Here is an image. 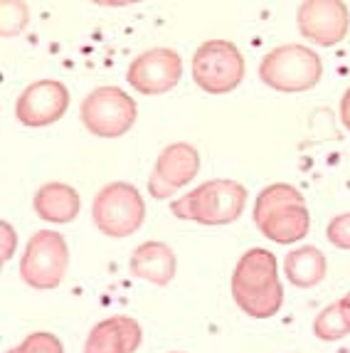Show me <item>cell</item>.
Listing matches in <instances>:
<instances>
[{"label": "cell", "instance_id": "obj_9", "mask_svg": "<svg viewBox=\"0 0 350 353\" xmlns=\"http://www.w3.org/2000/svg\"><path fill=\"white\" fill-rule=\"evenodd\" d=\"M183 77L181 54L170 48H153L138 54L126 70V82L146 97L165 94Z\"/></svg>", "mask_w": 350, "mask_h": 353}, {"label": "cell", "instance_id": "obj_6", "mask_svg": "<svg viewBox=\"0 0 350 353\" xmlns=\"http://www.w3.org/2000/svg\"><path fill=\"white\" fill-rule=\"evenodd\" d=\"M70 270L67 240L54 230H40L30 237L20 257V277L35 292L57 289Z\"/></svg>", "mask_w": 350, "mask_h": 353}, {"label": "cell", "instance_id": "obj_13", "mask_svg": "<svg viewBox=\"0 0 350 353\" xmlns=\"http://www.w3.org/2000/svg\"><path fill=\"white\" fill-rule=\"evenodd\" d=\"M143 341L141 324L131 316H111L94 326L84 343V353H136Z\"/></svg>", "mask_w": 350, "mask_h": 353}, {"label": "cell", "instance_id": "obj_5", "mask_svg": "<svg viewBox=\"0 0 350 353\" xmlns=\"http://www.w3.org/2000/svg\"><path fill=\"white\" fill-rule=\"evenodd\" d=\"M92 220L106 237H129L146 220V203L131 183H109L92 203Z\"/></svg>", "mask_w": 350, "mask_h": 353}, {"label": "cell", "instance_id": "obj_16", "mask_svg": "<svg viewBox=\"0 0 350 353\" xmlns=\"http://www.w3.org/2000/svg\"><path fill=\"white\" fill-rule=\"evenodd\" d=\"M328 272V259L313 245H304L296 248L294 252L286 254L284 259V274L286 279L298 289H313L326 279Z\"/></svg>", "mask_w": 350, "mask_h": 353}, {"label": "cell", "instance_id": "obj_14", "mask_svg": "<svg viewBox=\"0 0 350 353\" xmlns=\"http://www.w3.org/2000/svg\"><path fill=\"white\" fill-rule=\"evenodd\" d=\"M129 270L143 282L165 287L175 277V252L165 242H143L131 254Z\"/></svg>", "mask_w": 350, "mask_h": 353}, {"label": "cell", "instance_id": "obj_20", "mask_svg": "<svg viewBox=\"0 0 350 353\" xmlns=\"http://www.w3.org/2000/svg\"><path fill=\"white\" fill-rule=\"evenodd\" d=\"M0 230H3V262L10 259V254L15 252V245H18V235H15V230L10 228V223H0Z\"/></svg>", "mask_w": 350, "mask_h": 353}, {"label": "cell", "instance_id": "obj_17", "mask_svg": "<svg viewBox=\"0 0 350 353\" xmlns=\"http://www.w3.org/2000/svg\"><path fill=\"white\" fill-rule=\"evenodd\" d=\"M313 334L321 341H338L350 334V309L343 301H333L313 319Z\"/></svg>", "mask_w": 350, "mask_h": 353}, {"label": "cell", "instance_id": "obj_12", "mask_svg": "<svg viewBox=\"0 0 350 353\" xmlns=\"http://www.w3.org/2000/svg\"><path fill=\"white\" fill-rule=\"evenodd\" d=\"M70 109V89L57 79H40L23 89L15 101V117L30 129H42L65 117Z\"/></svg>", "mask_w": 350, "mask_h": 353}, {"label": "cell", "instance_id": "obj_7", "mask_svg": "<svg viewBox=\"0 0 350 353\" xmlns=\"http://www.w3.org/2000/svg\"><path fill=\"white\" fill-rule=\"evenodd\" d=\"M193 79L207 94H229L245 79V57L229 40H207L193 54Z\"/></svg>", "mask_w": 350, "mask_h": 353}, {"label": "cell", "instance_id": "obj_11", "mask_svg": "<svg viewBox=\"0 0 350 353\" xmlns=\"http://www.w3.org/2000/svg\"><path fill=\"white\" fill-rule=\"evenodd\" d=\"M296 25L309 42L318 48H333L348 35V6L340 0H306L298 6Z\"/></svg>", "mask_w": 350, "mask_h": 353}, {"label": "cell", "instance_id": "obj_10", "mask_svg": "<svg viewBox=\"0 0 350 353\" xmlns=\"http://www.w3.org/2000/svg\"><path fill=\"white\" fill-rule=\"evenodd\" d=\"M200 171V153L185 141L170 143L156 159L153 173L148 178V193L156 201H168L170 195L185 188Z\"/></svg>", "mask_w": 350, "mask_h": 353}, {"label": "cell", "instance_id": "obj_8", "mask_svg": "<svg viewBox=\"0 0 350 353\" xmlns=\"http://www.w3.org/2000/svg\"><path fill=\"white\" fill-rule=\"evenodd\" d=\"M136 101L119 87H99L87 94L79 106V117L87 131L99 139H119L136 124Z\"/></svg>", "mask_w": 350, "mask_h": 353}, {"label": "cell", "instance_id": "obj_3", "mask_svg": "<svg viewBox=\"0 0 350 353\" xmlns=\"http://www.w3.org/2000/svg\"><path fill=\"white\" fill-rule=\"evenodd\" d=\"M245 205L247 188L242 183L215 178L170 203V212L200 225H229L245 212Z\"/></svg>", "mask_w": 350, "mask_h": 353}, {"label": "cell", "instance_id": "obj_21", "mask_svg": "<svg viewBox=\"0 0 350 353\" xmlns=\"http://www.w3.org/2000/svg\"><path fill=\"white\" fill-rule=\"evenodd\" d=\"M340 121H343V126L350 131V87L343 94V99H340Z\"/></svg>", "mask_w": 350, "mask_h": 353}, {"label": "cell", "instance_id": "obj_2", "mask_svg": "<svg viewBox=\"0 0 350 353\" xmlns=\"http://www.w3.org/2000/svg\"><path fill=\"white\" fill-rule=\"evenodd\" d=\"M254 225L267 240L291 245L309 235L311 215L304 193L289 183H271L254 201Z\"/></svg>", "mask_w": 350, "mask_h": 353}, {"label": "cell", "instance_id": "obj_22", "mask_svg": "<svg viewBox=\"0 0 350 353\" xmlns=\"http://www.w3.org/2000/svg\"><path fill=\"white\" fill-rule=\"evenodd\" d=\"M340 301H343V304H345V306H348V309H350V292H348V294H345V296H343V299H340Z\"/></svg>", "mask_w": 350, "mask_h": 353}, {"label": "cell", "instance_id": "obj_4", "mask_svg": "<svg viewBox=\"0 0 350 353\" xmlns=\"http://www.w3.org/2000/svg\"><path fill=\"white\" fill-rule=\"evenodd\" d=\"M323 62L318 52L306 45H281L264 54L259 65V79L281 94L309 92L321 82Z\"/></svg>", "mask_w": 350, "mask_h": 353}, {"label": "cell", "instance_id": "obj_15", "mask_svg": "<svg viewBox=\"0 0 350 353\" xmlns=\"http://www.w3.org/2000/svg\"><path fill=\"white\" fill-rule=\"evenodd\" d=\"M32 208L45 223L67 225L82 210V198L67 183H45L32 198Z\"/></svg>", "mask_w": 350, "mask_h": 353}, {"label": "cell", "instance_id": "obj_23", "mask_svg": "<svg viewBox=\"0 0 350 353\" xmlns=\"http://www.w3.org/2000/svg\"><path fill=\"white\" fill-rule=\"evenodd\" d=\"M170 353H183V351H170Z\"/></svg>", "mask_w": 350, "mask_h": 353}, {"label": "cell", "instance_id": "obj_18", "mask_svg": "<svg viewBox=\"0 0 350 353\" xmlns=\"http://www.w3.org/2000/svg\"><path fill=\"white\" fill-rule=\"evenodd\" d=\"M6 353H65V348H62V341L54 334H50V331H35L20 346L10 348Z\"/></svg>", "mask_w": 350, "mask_h": 353}, {"label": "cell", "instance_id": "obj_1", "mask_svg": "<svg viewBox=\"0 0 350 353\" xmlns=\"http://www.w3.org/2000/svg\"><path fill=\"white\" fill-rule=\"evenodd\" d=\"M232 299L247 316L269 319L284 304V289L279 282V262L274 252L254 248L245 252L232 272Z\"/></svg>", "mask_w": 350, "mask_h": 353}, {"label": "cell", "instance_id": "obj_19", "mask_svg": "<svg viewBox=\"0 0 350 353\" xmlns=\"http://www.w3.org/2000/svg\"><path fill=\"white\" fill-rule=\"evenodd\" d=\"M326 237L333 248L338 250H350V212H340L328 223Z\"/></svg>", "mask_w": 350, "mask_h": 353}]
</instances>
